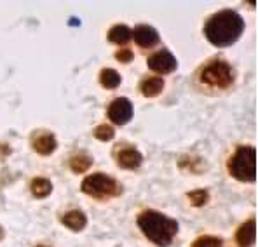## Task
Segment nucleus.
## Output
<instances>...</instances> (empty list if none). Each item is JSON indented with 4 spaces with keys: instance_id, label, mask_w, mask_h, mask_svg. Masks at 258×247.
<instances>
[{
    "instance_id": "2eb2a0df",
    "label": "nucleus",
    "mask_w": 258,
    "mask_h": 247,
    "mask_svg": "<svg viewBox=\"0 0 258 247\" xmlns=\"http://www.w3.org/2000/svg\"><path fill=\"white\" fill-rule=\"evenodd\" d=\"M51 192H52V185L45 178H37V180L32 181V193L37 199H44V197L51 195Z\"/></svg>"
},
{
    "instance_id": "423d86ee",
    "label": "nucleus",
    "mask_w": 258,
    "mask_h": 247,
    "mask_svg": "<svg viewBox=\"0 0 258 247\" xmlns=\"http://www.w3.org/2000/svg\"><path fill=\"white\" fill-rule=\"evenodd\" d=\"M131 117H133V105L126 98H119V100H115L108 106V119L112 122L124 125L131 120Z\"/></svg>"
},
{
    "instance_id": "4468645a",
    "label": "nucleus",
    "mask_w": 258,
    "mask_h": 247,
    "mask_svg": "<svg viewBox=\"0 0 258 247\" xmlns=\"http://www.w3.org/2000/svg\"><path fill=\"white\" fill-rule=\"evenodd\" d=\"M164 89V80L159 77H150V78H145L142 84V93L145 94V96H157L161 91Z\"/></svg>"
},
{
    "instance_id": "f03ea898",
    "label": "nucleus",
    "mask_w": 258,
    "mask_h": 247,
    "mask_svg": "<svg viewBox=\"0 0 258 247\" xmlns=\"http://www.w3.org/2000/svg\"><path fill=\"white\" fill-rule=\"evenodd\" d=\"M138 226L154 244L166 247L173 242L178 231V223L157 211H145L138 216Z\"/></svg>"
},
{
    "instance_id": "412c9836",
    "label": "nucleus",
    "mask_w": 258,
    "mask_h": 247,
    "mask_svg": "<svg viewBox=\"0 0 258 247\" xmlns=\"http://www.w3.org/2000/svg\"><path fill=\"white\" fill-rule=\"evenodd\" d=\"M115 58L119 59L120 63H129L133 59V52L131 51H127V49H124V51H119L115 54Z\"/></svg>"
},
{
    "instance_id": "dca6fc26",
    "label": "nucleus",
    "mask_w": 258,
    "mask_h": 247,
    "mask_svg": "<svg viewBox=\"0 0 258 247\" xmlns=\"http://www.w3.org/2000/svg\"><path fill=\"white\" fill-rule=\"evenodd\" d=\"M100 82H101V86L107 87V89H115L120 84V75L117 73L115 70H112V68H105L100 73Z\"/></svg>"
},
{
    "instance_id": "6ab92c4d",
    "label": "nucleus",
    "mask_w": 258,
    "mask_h": 247,
    "mask_svg": "<svg viewBox=\"0 0 258 247\" xmlns=\"http://www.w3.org/2000/svg\"><path fill=\"white\" fill-rule=\"evenodd\" d=\"M94 136H96L100 141H110L113 138V129L110 125H100V127L94 129Z\"/></svg>"
},
{
    "instance_id": "6e6552de",
    "label": "nucleus",
    "mask_w": 258,
    "mask_h": 247,
    "mask_svg": "<svg viewBox=\"0 0 258 247\" xmlns=\"http://www.w3.org/2000/svg\"><path fill=\"white\" fill-rule=\"evenodd\" d=\"M131 35L135 37V42L140 47H152V45H155L159 42V33L152 26H138Z\"/></svg>"
},
{
    "instance_id": "20e7f679",
    "label": "nucleus",
    "mask_w": 258,
    "mask_h": 247,
    "mask_svg": "<svg viewBox=\"0 0 258 247\" xmlns=\"http://www.w3.org/2000/svg\"><path fill=\"white\" fill-rule=\"evenodd\" d=\"M199 80L211 89H225L234 82L232 66L225 61H211L201 70Z\"/></svg>"
},
{
    "instance_id": "39448f33",
    "label": "nucleus",
    "mask_w": 258,
    "mask_h": 247,
    "mask_svg": "<svg viewBox=\"0 0 258 247\" xmlns=\"http://www.w3.org/2000/svg\"><path fill=\"white\" fill-rule=\"evenodd\" d=\"M82 192L96 197V199H110V197L119 193V186H117L115 180L107 174H93L84 180Z\"/></svg>"
},
{
    "instance_id": "ddd939ff",
    "label": "nucleus",
    "mask_w": 258,
    "mask_h": 247,
    "mask_svg": "<svg viewBox=\"0 0 258 247\" xmlns=\"http://www.w3.org/2000/svg\"><path fill=\"white\" fill-rule=\"evenodd\" d=\"M108 40L113 44H127L131 40V30L126 25H117L108 32Z\"/></svg>"
},
{
    "instance_id": "f257e3e1",
    "label": "nucleus",
    "mask_w": 258,
    "mask_h": 247,
    "mask_svg": "<svg viewBox=\"0 0 258 247\" xmlns=\"http://www.w3.org/2000/svg\"><path fill=\"white\" fill-rule=\"evenodd\" d=\"M244 30V21L236 11L223 9L213 14L204 26L206 39L216 47H227L232 45Z\"/></svg>"
},
{
    "instance_id": "aec40b11",
    "label": "nucleus",
    "mask_w": 258,
    "mask_h": 247,
    "mask_svg": "<svg viewBox=\"0 0 258 247\" xmlns=\"http://www.w3.org/2000/svg\"><path fill=\"white\" fill-rule=\"evenodd\" d=\"M194 247H222V240L216 237H201Z\"/></svg>"
},
{
    "instance_id": "1a4fd4ad",
    "label": "nucleus",
    "mask_w": 258,
    "mask_h": 247,
    "mask_svg": "<svg viewBox=\"0 0 258 247\" xmlns=\"http://www.w3.org/2000/svg\"><path fill=\"white\" fill-rule=\"evenodd\" d=\"M256 238V223L255 219H249L248 223H244L236 233V240L239 247H251L253 242Z\"/></svg>"
},
{
    "instance_id": "7ed1b4c3",
    "label": "nucleus",
    "mask_w": 258,
    "mask_h": 247,
    "mask_svg": "<svg viewBox=\"0 0 258 247\" xmlns=\"http://www.w3.org/2000/svg\"><path fill=\"white\" fill-rule=\"evenodd\" d=\"M229 173L239 181L253 183L256 178V151L253 146L237 148L236 155L229 162Z\"/></svg>"
},
{
    "instance_id": "9b49d317",
    "label": "nucleus",
    "mask_w": 258,
    "mask_h": 247,
    "mask_svg": "<svg viewBox=\"0 0 258 247\" xmlns=\"http://www.w3.org/2000/svg\"><path fill=\"white\" fill-rule=\"evenodd\" d=\"M142 153L138 150H135V148H126V150L117 153V162L124 169H136L142 164Z\"/></svg>"
},
{
    "instance_id": "9d476101",
    "label": "nucleus",
    "mask_w": 258,
    "mask_h": 247,
    "mask_svg": "<svg viewBox=\"0 0 258 247\" xmlns=\"http://www.w3.org/2000/svg\"><path fill=\"white\" fill-rule=\"evenodd\" d=\"M32 146L37 153L40 155H51L52 151L56 150V138L49 132H44V134H35V138L32 139Z\"/></svg>"
},
{
    "instance_id": "a211bd4d",
    "label": "nucleus",
    "mask_w": 258,
    "mask_h": 247,
    "mask_svg": "<svg viewBox=\"0 0 258 247\" xmlns=\"http://www.w3.org/2000/svg\"><path fill=\"white\" fill-rule=\"evenodd\" d=\"M188 199H190V202L196 207H201V206H204V204H206L208 193H206V190H196V192L188 193Z\"/></svg>"
},
{
    "instance_id": "f3484780",
    "label": "nucleus",
    "mask_w": 258,
    "mask_h": 247,
    "mask_svg": "<svg viewBox=\"0 0 258 247\" xmlns=\"http://www.w3.org/2000/svg\"><path fill=\"white\" fill-rule=\"evenodd\" d=\"M91 164H93V160H91L87 155H77V157H74L70 160V166L74 173H84V171L89 169Z\"/></svg>"
},
{
    "instance_id": "4be33fe9",
    "label": "nucleus",
    "mask_w": 258,
    "mask_h": 247,
    "mask_svg": "<svg viewBox=\"0 0 258 247\" xmlns=\"http://www.w3.org/2000/svg\"><path fill=\"white\" fill-rule=\"evenodd\" d=\"M37 247H45V245H37Z\"/></svg>"
},
{
    "instance_id": "f8f14e48",
    "label": "nucleus",
    "mask_w": 258,
    "mask_h": 247,
    "mask_svg": "<svg viewBox=\"0 0 258 247\" xmlns=\"http://www.w3.org/2000/svg\"><path fill=\"white\" fill-rule=\"evenodd\" d=\"M63 225L64 226H68L70 230H74V231H79V230H82V228L86 226V216H84V212H81V211H70V212H67V214L63 216Z\"/></svg>"
},
{
    "instance_id": "0eeeda50",
    "label": "nucleus",
    "mask_w": 258,
    "mask_h": 247,
    "mask_svg": "<svg viewBox=\"0 0 258 247\" xmlns=\"http://www.w3.org/2000/svg\"><path fill=\"white\" fill-rule=\"evenodd\" d=\"M176 58L169 51H159L149 58V68L157 73H171L176 70Z\"/></svg>"
}]
</instances>
